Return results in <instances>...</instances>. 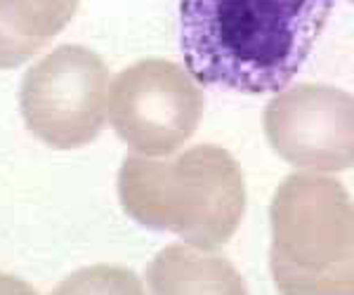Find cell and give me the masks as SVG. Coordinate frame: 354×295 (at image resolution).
Instances as JSON below:
<instances>
[{
    "instance_id": "9c48e42d",
    "label": "cell",
    "mask_w": 354,
    "mask_h": 295,
    "mask_svg": "<svg viewBox=\"0 0 354 295\" xmlns=\"http://www.w3.org/2000/svg\"><path fill=\"white\" fill-rule=\"evenodd\" d=\"M50 295H145V286L125 267L93 265L68 274Z\"/></svg>"
},
{
    "instance_id": "30bf717a",
    "label": "cell",
    "mask_w": 354,
    "mask_h": 295,
    "mask_svg": "<svg viewBox=\"0 0 354 295\" xmlns=\"http://www.w3.org/2000/svg\"><path fill=\"white\" fill-rule=\"evenodd\" d=\"M0 295H38V293L31 288V283H26L19 276L0 272Z\"/></svg>"
},
{
    "instance_id": "8992f818",
    "label": "cell",
    "mask_w": 354,
    "mask_h": 295,
    "mask_svg": "<svg viewBox=\"0 0 354 295\" xmlns=\"http://www.w3.org/2000/svg\"><path fill=\"white\" fill-rule=\"evenodd\" d=\"M267 142L279 158L312 173L354 168V95L302 83L274 95L262 116Z\"/></svg>"
},
{
    "instance_id": "277c9868",
    "label": "cell",
    "mask_w": 354,
    "mask_h": 295,
    "mask_svg": "<svg viewBox=\"0 0 354 295\" xmlns=\"http://www.w3.org/2000/svg\"><path fill=\"white\" fill-rule=\"evenodd\" d=\"M109 69L83 45H59L24 73L19 109L33 137L53 149H78L106 121Z\"/></svg>"
},
{
    "instance_id": "52a82bcc",
    "label": "cell",
    "mask_w": 354,
    "mask_h": 295,
    "mask_svg": "<svg viewBox=\"0 0 354 295\" xmlns=\"http://www.w3.org/2000/svg\"><path fill=\"white\" fill-rule=\"evenodd\" d=\"M151 295H248L227 258L182 243H170L147 267Z\"/></svg>"
},
{
    "instance_id": "5b68a950",
    "label": "cell",
    "mask_w": 354,
    "mask_h": 295,
    "mask_svg": "<svg viewBox=\"0 0 354 295\" xmlns=\"http://www.w3.org/2000/svg\"><path fill=\"white\" fill-rule=\"evenodd\" d=\"M106 116L135 154L173 156L201 123L203 93L180 64L151 57L113 78Z\"/></svg>"
},
{
    "instance_id": "3957f363",
    "label": "cell",
    "mask_w": 354,
    "mask_h": 295,
    "mask_svg": "<svg viewBox=\"0 0 354 295\" xmlns=\"http://www.w3.org/2000/svg\"><path fill=\"white\" fill-rule=\"evenodd\" d=\"M270 269L281 295H354V201L324 173H293L270 206Z\"/></svg>"
},
{
    "instance_id": "6da1fadb",
    "label": "cell",
    "mask_w": 354,
    "mask_h": 295,
    "mask_svg": "<svg viewBox=\"0 0 354 295\" xmlns=\"http://www.w3.org/2000/svg\"><path fill=\"white\" fill-rule=\"evenodd\" d=\"M335 0H180V50L201 85L281 93L322 36Z\"/></svg>"
},
{
    "instance_id": "7a4b0ae2",
    "label": "cell",
    "mask_w": 354,
    "mask_h": 295,
    "mask_svg": "<svg viewBox=\"0 0 354 295\" xmlns=\"http://www.w3.org/2000/svg\"><path fill=\"white\" fill-rule=\"evenodd\" d=\"M118 198L147 229L173 231L194 248L218 251L243 220L245 184L230 151L196 144L163 161L130 154L118 173Z\"/></svg>"
},
{
    "instance_id": "ba28073f",
    "label": "cell",
    "mask_w": 354,
    "mask_h": 295,
    "mask_svg": "<svg viewBox=\"0 0 354 295\" xmlns=\"http://www.w3.org/2000/svg\"><path fill=\"white\" fill-rule=\"evenodd\" d=\"M81 0H0V69L38 55L73 19Z\"/></svg>"
},
{
    "instance_id": "8fae6325",
    "label": "cell",
    "mask_w": 354,
    "mask_h": 295,
    "mask_svg": "<svg viewBox=\"0 0 354 295\" xmlns=\"http://www.w3.org/2000/svg\"><path fill=\"white\" fill-rule=\"evenodd\" d=\"M350 3H354V0H350Z\"/></svg>"
}]
</instances>
